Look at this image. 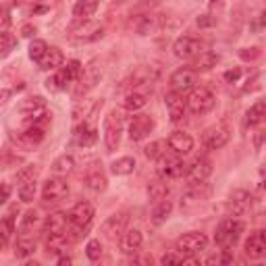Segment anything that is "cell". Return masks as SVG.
<instances>
[{
  "instance_id": "b9f144b4",
  "label": "cell",
  "mask_w": 266,
  "mask_h": 266,
  "mask_svg": "<svg viewBox=\"0 0 266 266\" xmlns=\"http://www.w3.org/2000/svg\"><path fill=\"white\" fill-rule=\"evenodd\" d=\"M94 106H96V104L89 102V100L79 102L77 106H75V110H73V119H75V121H86V119L89 117V112L94 110Z\"/></svg>"
},
{
  "instance_id": "f1b7e54d",
  "label": "cell",
  "mask_w": 266,
  "mask_h": 266,
  "mask_svg": "<svg viewBox=\"0 0 266 266\" xmlns=\"http://www.w3.org/2000/svg\"><path fill=\"white\" fill-rule=\"evenodd\" d=\"M100 79H102V73H100V71H96V69H89V71L82 73V77L77 79V82H79L77 94H86V91L94 88V86L100 82Z\"/></svg>"
},
{
  "instance_id": "52a82bcc",
  "label": "cell",
  "mask_w": 266,
  "mask_h": 266,
  "mask_svg": "<svg viewBox=\"0 0 266 266\" xmlns=\"http://www.w3.org/2000/svg\"><path fill=\"white\" fill-rule=\"evenodd\" d=\"M200 50H202V42L195 38H189V36H183L173 44V52H175L177 59H183V61L195 59V56L200 54Z\"/></svg>"
},
{
  "instance_id": "5bb4252c",
  "label": "cell",
  "mask_w": 266,
  "mask_h": 266,
  "mask_svg": "<svg viewBox=\"0 0 266 266\" xmlns=\"http://www.w3.org/2000/svg\"><path fill=\"white\" fill-rule=\"evenodd\" d=\"M252 208V195L246 189H237L231 193V200L227 204V210L231 216H244Z\"/></svg>"
},
{
  "instance_id": "f35d334b",
  "label": "cell",
  "mask_w": 266,
  "mask_h": 266,
  "mask_svg": "<svg viewBox=\"0 0 266 266\" xmlns=\"http://www.w3.org/2000/svg\"><path fill=\"white\" fill-rule=\"evenodd\" d=\"M248 125H260L262 121H264V117H266V104L262 102V100H258L254 106L248 110Z\"/></svg>"
},
{
  "instance_id": "ba28073f",
  "label": "cell",
  "mask_w": 266,
  "mask_h": 266,
  "mask_svg": "<svg viewBox=\"0 0 266 266\" xmlns=\"http://www.w3.org/2000/svg\"><path fill=\"white\" fill-rule=\"evenodd\" d=\"M71 36L79 42H94L104 36V29L96 21H84V23H79V25L71 27Z\"/></svg>"
},
{
  "instance_id": "5b68a950",
  "label": "cell",
  "mask_w": 266,
  "mask_h": 266,
  "mask_svg": "<svg viewBox=\"0 0 266 266\" xmlns=\"http://www.w3.org/2000/svg\"><path fill=\"white\" fill-rule=\"evenodd\" d=\"M208 246V237L200 231H191V233H185L183 237L177 239V250L181 254H198L206 250Z\"/></svg>"
},
{
  "instance_id": "484cf974",
  "label": "cell",
  "mask_w": 266,
  "mask_h": 266,
  "mask_svg": "<svg viewBox=\"0 0 266 266\" xmlns=\"http://www.w3.org/2000/svg\"><path fill=\"white\" fill-rule=\"evenodd\" d=\"M46 108V100L42 96H31V98H25V100H21L19 102V106L17 110L21 114H33V112H38V110H44Z\"/></svg>"
},
{
  "instance_id": "bcb514c9",
  "label": "cell",
  "mask_w": 266,
  "mask_h": 266,
  "mask_svg": "<svg viewBox=\"0 0 266 266\" xmlns=\"http://www.w3.org/2000/svg\"><path fill=\"white\" fill-rule=\"evenodd\" d=\"M163 148H167V142H152V144H150V146H146L144 148V154L148 156V158H152V160H156V158H160V156H163L165 154V150Z\"/></svg>"
},
{
  "instance_id": "681fc988",
  "label": "cell",
  "mask_w": 266,
  "mask_h": 266,
  "mask_svg": "<svg viewBox=\"0 0 266 266\" xmlns=\"http://www.w3.org/2000/svg\"><path fill=\"white\" fill-rule=\"evenodd\" d=\"M67 73H69V77H71V82H77L79 77H82V73H84V69H82V63L79 61H71L67 67Z\"/></svg>"
},
{
  "instance_id": "816d5d0a",
  "label": "cell",
  "mask_w": 266,
  "mask_h": 266,
  "mask_svg": "<svg viewBox=\"0 0 266 266\" xmlns=\"http://www.w3.org/2000/svg\"><path fill=\"white\" fill-rule=\"evenodd\" d=\"M216 25V17L212 13H208V15H200L198 17V27L202 29H208V27H214Z\"/></svg>"
},
{
  "instance_id": "e0dca14e",
  "label": "cell",
  "mask_w": 266,
  "mask_h": 266,
  "mask_svg": "<svg viewBox=\"0 0 266 266\" xmlns=\"http://www.w3.org/2000/svg\"><path fill=\"white\" fill-rule=\"evenodd\" d=\"M165 102H167V108H169V117L173 123H179L183 117H185V108H187V104H185L183 96L179 91H169L165 96Z\"/></svg>"
},
{
  "instance_id": "836d02e7",
  "label": "cell",
  "mask_w": 266,
  "mask_h": 266,
  "mask_svg": "<svg viewBox=\"0 0 266 266\" xmlns=\"http://www.w3.org/2000/svg\"><path fill=\"white\" fill-rule=\"evenodd\" d=\"M110 171L114 173V175H131V173L135 171V158L123 156L119 160H114V163L110 165Z\"/></svg>"
},
{
  "instance_id": "f6af8a7d",
  "label": "cell",
  "mask_w": 266,
  "mask_h": 266,
  "mask_svg": "<svg viewBox=\"0 0 266 266\" xmlns=\"http://www.w3.org/2000/svg\"><path fill=\"white\" fill-rule=\"evenodd\" d=\"M86 256L91 260V262H96L102 258V244H100V239H89L88 241V246H86Z\"/></svg>"
},
{
  "instance_id": "91938a15",
  "label": "cell",
  "mask_w": 266,
  "mask_h": 266,
  "mask_svg": "<svg viewBox=\"0 0 266 266\" xmlns=\"http://www.w3.org/2000/svg\"><path fill=\"white\" fill-rule=\"evenodd\" d=\"M225 6V0H212L210 2V13H218V10H223Z\"/></svg>"
},
{
  "instance_id": "4dcf8cb0",
  "label": "cell",
  "mask_w": 266,
  "mask_h": 266,
  "mask_svg": "<svg viewBox=\"0 0 266 266\" xmlns=\"http://www.w3.org/2000/svg\"><path fill=\"white\" fill-rule=\"evenodd\" d=\"M171 212H173V202L171 200H160L158 204H156V208L152 210V223L154 225H163V223H167V218L171 216Z\"/></svg>"
},
{
  "instance_id": "44dd1931",
  "label": "cell",
  "mask_w": 266,
  "mask_h": 266,
  "mask_svg": "<svg viewBox=\"0 0 266 266\" xmlns=\"http://www.w3.org/2000/svg\"><path fill=\"white\" fill-rule=\"evenodd\" d=\"M96 140H98V131H96L88 121H84V123L75 129V142H77V146L89 148V146L96 144Z\"/></svg>"
},
{
  "instance_id": "9a60e30c",
  "label": "cell",
  "mask_w": 266,
  "mask_h": 266,
  "mask_svg": "<svg viewBox=\"0 0 266 266\" xmlns=\"http://www.w3.org/2000/svg\"><path fill=\"white\" fill-rule=\"evenodd\" d=\"M195 84V71H191V69L183 67V69H177L175 73L171 75V89L173 91H187L191 89Z\"/></svg>"
},
{
  "instance_id": "9c48e42d",
  "label": "cell",
  "mask_w": 266,
  "mask_h": 266,
  "mask_svg": "<svg viewBox=\"0 0 266 266\" xmlns=\"http://www.w3.org/2000/svg\"><path fill=\"white\" fill-rule=\"evenodd\" d=\"M67 195H69V185L61 177L48 179L42 187V200L44 202H61Z\"/></svg>"
},
{
  "instance_id": "1f68e13d",
  "label": "cell",
  "mask_w": 266,
  "mask_h": 266,
  "mask_svg": "<svg viewBox=\"0 0 266 266\" xmlns=\"http://www.w3.org/2000/svg\"><path fill=\"white\" fill-rule=\"evenodd\" d=\"M36 252V239L29 237V235H21L17 239V246H15V256L17 258H27Z\"/></svg>"
},
{
  "instance_id": "e575fe53",
  "label": "cell",
  "mask_w": 266,
  "mask_h": 266,
  "mask_svg": "<svg viewBox=\"0 0 266 266\" xmlns=\"http://www.w3.org/2000/svg\"><path fill=\"white\" fill-rule=\"evenodd\" d=\"M38 221H40L38 212H36V210H27L25 214L21 216V223H19V237H21V235H29L31 231H33V227L38 225Z\"/></svg>"
},
{
  "instance_id": "be15d7a7",
  "label": "cell",
  "mask_w": 266,
  "mask_h": 266,
  "mask_svg": "<svg viewBox=\"0 0 266 266\" xmlns=\"http://www.w3.org/2000/svg\"><path fill=\"white\" fill-rule=\"evenodd\" d=\"M0 21H8V19H6V8H4L2 4H0Z\"/></svg>"
},
{
  "instance_id": "74e56055",
  "label": "cell",
  "mask_w": 266,
  "mask_h": 266,
  "mask_svg": "<svg viewBox=\"0 0 266 266\" xmlns=\"http://www.w3.org/2000/svg\"><path fill=\"white\" fill-rule=\"evenodd\" d=\"M148 195H150V200H154V202L165 200L169 195V185L165 181H152L148 185Z\"/></svg>"
},
{
  "instance_id": "e7e4bbea",
  "label": "cell",
  "mask_w": 266,
  "mask_h": 266,
  "mask_svg": "<svg viewBox=\"0 0 266 266\" xmlns=\"http://www.w3.org/2000/svg\"><path fill=\"white\" fill-rule=\"evenodd\" d=\"M59 264H61V266H69V264H71V258H69V256L65 258V256H63V258H59Z\"/></svg>"
},
{
  "instance_id": "4316f807",
  "label": "cell",
  "mask_w": 266,
  "mask_h": 266,
  "mask_svg": "<svg viewBox=\"0 0 266 266\" xmlns=\"http://www.w3.org/2000/svg\"><path fill=\"white\" fill-rule=\"evenodd\" d=\"M218 63V54L214 52H200L195 56V61L191 65V71H210L212 67H216Z\"/></svg>"
},
{
  "instance_id": "ffe728a7",
  "label": "cell",
  "mask_w": 266,
  "mask_h": 266,
  "mask_svg": "<svg viewBox=\"0 0 266 266\" xmlns=\"http://www.w3.org/2000/svg\"><path fill=\"white\" fill-rule=\"evenodd\" d=\"M121 239V252L123 254H133L142 248L144 244V235H142V231L140 229H129V231H125V233L119 237Z\"/></svg>"
},
{
  "instance_id": "60d3db41",
  "label": "cell",
  "mask_w": 266,
  "mask_h": 266,
  "mask_svg": "<svg viewBox=\"0 0 266 266\" xmlns=\"http://www.w3.org/2000/svg\"><path fill=\"white\" fill-rule=\"evenodd\" d=\"M40 175V167L38 165H29V167H23L17 173V183H27V181H36V177Z\"/></svg>"
},
{
  "instance_id": "11a10c76",
  "label": "cell",
  "mask_w": 266,
  "mask_h": 266,
  "mask_svg": "<svg viewBox=\"0 0 266 266\" xmlns=\"http://www.w3.org/2000/svg\"><path fill=\"white\" fill-rule=\"evenodd\" d=\"M225 82L227 84H235V82H239V77H241V69H229V71H225Z\"/></svg>"
},
{
  "instance_id": "db71d44e",
  "label": "cell",
  "mask_w": 266,
  "mask_h": 266,
  "mask_svg": "<svg viewBox=\"0 0 266 266\" xmlns=\"http://www.w3.org/2000/svg\"><path fill=\"white\" fill-rule=\"evenodd\" d=\"M160 264H183V254H165L160 258Z\"/></svg>"
},
{
  "instance_id": "ee69618b",
  "label": "cell",
  "mask_w": 266,
  "mask_h": 266,
  "mask_svg": "<svg viewBox=\"0 0 266 266\" xmlns=\"http://www.w3.org/2000/svg\"><path fill=\"white\" fill-rule=\"evenodd\" d=\"M19 198L21 202H31L36 198V181H27L19 185Z\"/></svg>"
},
{
  "instance_id": "03108f58",
  "label": "cell",
  "mask_w": 266,
  "mask_h": 266,
  "mask_svg": "<svg viewBox=\"0 0 266 266\" xmlns=\"http://www.w3.org/2000/svg\"><path fill=\"white\" fill-rule=\"evenodd\" d=\"M262 137H264V133H258L256 135V150H260V146H262Z\"/></svg>"
},
{
  "instance_id": "9f6ffc18",
  "label": "cell",
  "mask_w": 266,
  "mask_h": 266,
  "mask_svg": "<svg viewBox=\"0 0 266 266\" xmlns=\"http://www.w3.org/2000/svg\"><path fill=\"white\" fill-rule=\"evenodd\" d=\"M206 262L208 264H229V262H233V256H231V254H223V256H210Z\"/></svg>"
},
{
  "instance_id": "680465c9",
  "label": "cell",
  "mask_w": 266,
  "mask_h": 266,
  "mask_svg": "<svg viewBox=\"0 0 266 266\" xmlns=\"http://www.w3.org/2000/svg\"><path fill=\"white\" fill-rule=\"evenodd\" d=\"M33 33H36V27L29 25V23H27V25H23V27H21V36H23V38H31Z\"/></svg>"
},
{
  "instance_id": "cb8c5ba5",
  "label": "cell",
  "mask_w": 266,
  "mask_h": 266,
  "mask_svg": "<svg viewBox=\"0 0 266 266\" xmlns=\"http://www.w3.org/2000/svg\"><path fill=\"white\" fill-rule=\"evenodd\" d=\"M158 77V71L154 67H137L133 75L129 77V84L131 86H144V84H152L154 79Z\"/></svg>"
},
{
  "instance_id": "7402d4cb",
  "label": "cell",
  "mask_w": 266,
  "mask_h": 266,
  "mask_svg": "<svg viewBox=\"0 0 266 266\" xmlns=\"http://www.w3.org/2000/svg\"><path fill=\"white\" fill-rule=\"evenodd\" d=\"M63 61H65V56L59 48H48L46 54L38 61V65H40V69H44V71H54V69H59L63 65Z\"/></svg>"
},
{
  "instance_id": "7bdbcfd3",
  "label": "cell",
  "mask_w": 266,
  "mask_h": 266,
  "mask_svg": "<svg viewBox=\"0 0 266 266\" xmlns=\"http://www.w3.org/2000/svg\"><path fill=\"white\" fill-rule=\"evenodd\" d=\"M46 50H48V44H46L44 40H33L29 44V59L31 61H40L42 56L46 54Z\"/></svg>"
},
{
  "instance_id": "ac0fdd59",
  "label": "cell",
  "mask_w": 266,
  "mask_h": 266,
  "mask_svg": "<svg viewBox=\"0 0 266 266\" xmlns=\"http://www.w3.org/2000/svg\"><path fill=\"white\" fill-rule=\"evenodd\" d=\"M125 227H127V216L125 214H112L110 218H106V223L102 225V233L106 239L114 241L125 233Z\"/></svg>"
},
{
  "instance_id": "f907efd6",
  "label": "cell",
  "mask_w": 266,
  "mask_h": 266,
  "mask_svg": "<svg viewBox=\"0 0 266 266\" xmlns=\"http://www.w3.org/2000/svg\"><path fill=\"white\" fill-rule=\"evenodd\" d=\"M260 54L262 52H260V48H256V46H254V48H241L239 50V59L241 61H256Z\"/></svg>"
},
{
  "instance_id": "603a6c76",
  "label": "cell",
  "mask_w": 266,
  "mask_h": 266,
  "mask_svg": "<svg viewBox=\"0 0 266 266\" xmlns=\"http://www.w3.org/2000/svg\"><path fill=\"white\" fill-rule=\"evenodd\" d=\"M67 214L65 212H52L46 216V223H44V231L46 233H65L67 231Z\"/></svg>"
},
{
  "instance_id": "30bf717a",
  "label": "cell",
  "mask_w": 266,
  "mask_h": 266,
  "mask_svg": "<svg viewBox=\"0 0 266 266\" xmlns=\"http://www.w3.org/2000/svg\"><path fill=\"white\" fill-rule=\"evenodd\" d=\"M160 27V19L154 17V15H133L129 19V29L133 33H137V36H148V33H152L154 29Z\"/></svg>"
},
{
  "instance_id": "7a4b0ae2",
  "label": "cell",
  "mask_w": 266,
  "mask_h": 266,
  "mask_svg": "<svg viewBox=\"0 0 266 266\" xmlns=\"http://www.w3.org/2000/svg\"><path fill=\"white\" fill-rule=\"evenodd\" d=\"M121 133H123V119L117 110H110L108 117L104 119V144H106L108 152H114L121 144Z\"/></svg>"
},
{
  "instance_id": "c3c4849f",
  "label": "cell",
  "mask_w": 266,
  "mask_h": 266,
  "mask_svg": "<svg viewBox=\"0 0 266 266\" xmlns=\"http://www.w3.org/2000/svg\"><path fill=\"white\" fill-rule=\"evenodd\" d=\"M202 200V195H200V191H187L181 198V208H191V206H195Z\"/></svg>"
},
{
  "instance_id": "003e7915",
  "label": "cell",
  "mask_w": 266,
  "mask_h": 266,
  "mask_svg": "<svg viewBox=\"0 0 266 266\" xmlns=\"http://www.w3.org/2000/svg\"><path fill=\"white\" fill-rule=\"evenodd\" d=\"M25 2V0H13V4H23Z\"/></svg>"
},
{
  "instance_id": "277c9868",
  "label": "cell",
  "mask_w": 266,
  "mask_h": 266,
  "mask_svg": "<svg viewBox=\"0 0 266 266\" xmlns=\"http://www.w3.org/2000/svg\"><path fill=\"white\" fill-rule=\"evenodd\" d=\"M229 127L218 123V125H212L208 127V129L204 131L202 135V144L208 148V150H221L227 142H229Z\"/></svg>"
},
{
  "instance_id": "8fae6325",
  "label": "cell",
  "mask_w": 266,
  "mask_h": 266,
  "mask_svg": "<svg viewBox=\"0 0 266 266\" xmlns=\"http://www.w3.org/2000/svg\"><path fill=\"white\" fill-rule=\"evenodd\" d=\"M94 214H96V210H94V206H91L89 202H79V204L73 206V210L69 212V223L75 225V227L86 229L91 221H94Z\"/></svg>"
},
{
  "instance_id": "d4e9b609",
  "label": "cell",
  "mask_w": 266,
  "mask_h": 266,
  "mask_svg": "<svg viewBox=\"0 0 266 266\" xmlns=\"http://www.w3.org/2000/svg\"><path fill=\"white\" fill-rule=\"evenodd\" d=\"M86 185H88V189L89 191H94V193H102L104 189H106V175L100 171V169H94V171H89L88 173V177H86Z\"/></svg>"
},
{
  "instance_id": "6da1fadb",
  "label": "cell",
  "mask_w": 266,
  "mask_h": 266,
  "mask_svg": "<svg viewBox=\"0 0 266 266\" xmlns=\"http://www.w3.org/2000/svg\"><path fill=\"white\" fill-rule=\"evenodd\" d=\"M244 229H246V225L237 221V218H225V221L216 227V235H214L216 246H221L223 250L233 248L239 241L241 233H244Z\"/></svg>"
},
{
  "instance_id": "2e32d148",
  "label": "cell",
  "mask_w": 266,
  "mask_h": 266,
  "mask_svg": "<svg viewBox=\"0 0 266 266\" xmlns=\"http://www.w3.org/2000/svg\"><path fill=\"white\" fill-rule=\"evenodd\" d=\"M167 146L175 154H189L193 150V137L187 131H173L167 140Z\"/></svg>"
},
{
  "instance_id": "f5cc1de1",
  "label": "cell",
  "mask_w": 266,
  "mask_h": 266,
  "mask_svg": "<svg viewBox=\"0 0 266 266\" xmlns=\"http://www.w3.org/2000/svg\"><path fill=\"white\" fill-rule=\"evenodd\" d=\"M260 79H262V73H254L252 79H248V84L244 86V91H256V89H260Z\"/></svg>"
},
{
  "instance_id": "6f0895ef",
  "label": "cell",
  "mask_w": 266,
  "mask_h": 266,
  "mask_svg": "<svg viewBox=\"0 0 266 266\" xmlns=\"http://www.w3.org/2000/svg\"><path fill=\"white\" fill-rule=\"evenodd\" d=\"M8 198H10V187L6 183H0V204H6Z\"/></svg>"
},
{
  "instance_id": "83f0119b",
  "label": "cell",
  "mask_w": 266,
  "mask_h": 266,
  "mask_svg": "<svg viewBox=\"0 0 266 266\" xmlns=\"http://www.w3.org/2000/svg\"><path fill=\"white\" fill-rule=\"evenodd\" d=\"M52 173L56 177H65V175H69L73 169H75V158L73 156H69V154H63V156H59L52 163Z\"/></svg>"
},
{
  "instance_id": "d6986e66",
  "label": "cell",
  "mask_w": 266,
  "mask_h": 266,
  "mask_svg": "<svg viewBox=\"0 0 266 266\" xmlns=\"http://www.w3.org/2000/svg\"><path fill=\"white\" fill-rule=\"evenodd\" d=\"M246 254L250 258H262L266 254V233L264 231H254L250 233V237L246 239Z\"/></svg>"
},
{
  "instance_id": "ab89813d",
  "label": "cell",
  "mask_w": 266,
  "mask_h": 266,
  "mask_svg": "<svg viewBox=\"0 0 266 266\" xmlns=\"http://www.w3.org/2000/svg\"><path fill=\"white\" fill-rule=\"evenodd\" d=\"M146 102H148V100H146L144 94H140V91H131V94L125 96L123 106H125L127 110H140V108L146 106Z\"/></svg>"
},
{
  "instance_id": "6125c7cd",
  "label": "cell",
  "mask_w": 266,
  "mask_h": 266,
  "mask_svg": "<svg viewBox=\"0 0 266 266\" xmlns=\"http://www.w3.org/2000/svg\"><path fill=\"white\" fill-rule=\"evenodd\" d=\"M6 244H8V237L2 233V231H0V250H4V248H6Z\"/></svg>"
},
{
  "instance_id": "8d00e7d4",
  "label": "cell",
  "mask_w": 266,
  "mask_h": 266,
  "mask_svg": "<svg viewBox=\"0 0 266 266\" xmlns=\"http://www.w3.org/2000/svg\"><path fill=\"white\" fill-rule=\"evenodd\" d=\"M17 48V38L10 31H2L0 33V59H6Z\"/></svg>"
},
{
  "instance_id": "f546056e",
  "label": "cell",
  "mask_w": 266,
  "mask_h": 266,
  "mask_svg": "<svg viewBox=\"0 0 266 266\" xmlns=\"http://www.w3.org/2000/svg\"><path fill=\"white\" fill-rule=\"evenodd\" d=\"M98 4H100L98 0H77L73 6V15L79 19H88L98 10Z\"/></svg>"
},
{
  "instance_id": "7c38bea8",
  "label": "cell",
  "mask_w": 266,
  "mask_h": 266,
  "mask_svg": "<svg viewBox=\"0 0 266 266\" xmlns=\"http://www.w3.org/2000/svg\"><path fill=\"white\" fill-rule=\"evenodd\" d=\"M160 160V175H163L165 179H179L185 175V171H187V165L183 163V160L179 158H171L167 156V152L158 158Z\"/></svg>"
},
{
  "instance_id": "d6a6232c",
  "label": "cell",
  "mask_w": 266,
  "mask_h": 266,
  "mask_svg": "<svg viewBox=\"0 0 266 266\" xmlns=\"http://www.w3.org/2000/svg\"><path fill=\"white\" fill-rule=\"evenodd\" d=\"M69 244V239L65 233H48V237H46V250H48L50 254H61Z\"/></svg>"
},
{
  "instance_id": "94428289",
  "label": "cell",
  "mask_w": 266,
  "mask_h": 266,
  "mask_svg": "<svg viewBox=\"0 0 266 266\" xmlns=\"http://www.w3.org/2000/svg\"><path fill=\"white\" fill-rule=\"evenodd\" d=\"M10 96H13V91L10 89H0V104H6Z\"/></svg>"
},
{
  "instance_id": "3957f363",
  "label": "cell",
  "mask_w": 266,
  "mask_h": 266,
  "mask_svg": "<svg viewBox=\"0 0 266 266\" xmlns=\"http://www.w3.org/2000/svg\"><path fill=\"white\" fill-rule=\"evenodd\" d=\"M185 104H187V108L193 114H206L214 108V96H212V91L206 88H193L189 98L185 100Z\"/></svg>"
},
{
  "instance_id": "7dc6e473",
  "label": "cell",
  "mask_w": 266,
  "mask_h": 266,
  "mask_svg": "<svg viewBox=\"0 0 266 266\" xmlns=\"http://www.w3.org/2000/svg\"><path fill=\"white\" fill-rule=\"evenodd\" d=\"M0 231H2L6 237H10L15 233V218H13V214H6L2 221H0Z\"/></svg>"
},
{
  "instance_id": "8992f818",
  "label": "cell",
  "mask_w": 266,
  "mask_h": 266,
  "mask_svg": "<svg viewBox=\"0 0 266 266\" xmlns=\"http://www.w3.org/2000/svg\"><path fill=\"white\" fill-rule=\"evenodd\" d=\"M154 131V119L150 114H135L129 123V137L131 142H142Z\"/></svg>"
},
{
  "instance_id": "d590c367",
  "label": "cell",
  "mask_w": 266,
  "mask_h": 266,
  "mask_svg": "<svg viewBox=\"0 0 266 266\" xmlns=\"http://www.w3.org/2000/svg\"><path fill=\"white\" fill-rule=\"evenodd\" d=\"M67 82H71V77H69L67 69L63 67L56 75L48 77V82H46V88H48L50 91H59V89H65V88H67Z\"/></svg>"
},
{
  "instance_id": "4fadbf2b",
  "label": "cell",
  "mask_w": 266,
  "mask_h": 266,
  "mask_svg": "<svg viewBox=\"0 0 266 266\" xmlns=\"http://www.w3.org/2000/svg\"><path fill=\"white\" fill-rule=\"evenodd\" d=\"M185 175H187L189 185H202L208 177L212 175V163L206 160V158H198L187 171H185Z\"/></svg>"
}]
</instances>
